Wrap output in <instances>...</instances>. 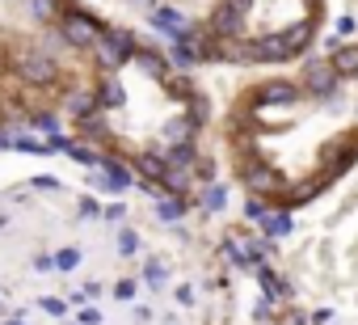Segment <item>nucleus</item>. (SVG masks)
I'll return each mask as SVG.
<instances>
[{"label": "nucleus", "mask_w": 358, "mask_h": 325, "mask_svg": "<svg viewBox=\"0 0 358 325\" xmlns=\"http://www.w3.org/2000/svg\"><path fill=\"white\" fill-rule=\"evenodd\" d=\"M0 291H5V287H0Z\"/></svg>", "instance_id": "7c9ffc66"}, {"label": "nucleus", "mask_w": 358, "mask_h": 325, "mask_svg": "<svg viewBox=\"0 0 358 325\" xmlns=\"http://www.w3.org/2000/svg\"><path fill=\"white\" fill-rule=\"evenodd\" d=\"M169 279H173V270H169V262H164V258H148V262H143V275H139V283H148L152 291H160Z\"/></svg>", "instance_id": "9b49d317"}, {"label": "nucleus", "mask_w": 358, "mask_h": 325, "mask_svg": "<svg viewBox=\"0 0 358 325\" xmlns=\"http://www.w3.org/2000/svg\"><path fill=\"white\" fill-rule=\"evenodd\" d=\"M228 203H232V186H228L224 178L199 191V216H207V220H211V216H224Z\"/></svg>", "instance_id": "423d86ee"}, {"label": "nucleus", "mask_w": 358, "mask_h": 325, "mask_svg": "<svg viewBox=\"0 0 358 325\" xmlns=\"http://www.w3.org/2000/svg\"><path fill=\"white\" fill-rule=\"evenodd\" d=\"M5 325H30V321H26V308H17V312H9V321H5Z\"/></svg>", "instance_id": "a878e982"}, {"label": "nucleus", "mask_w": 358, "mask_h": 325, "mask_svg": "<svg viewBox=\"0 0 358 325\" xmlns=\"http://www.w3.org/2000/svg\"><path fill=\"white\" fill-rule=\"evenodd\" d=\"M354 34H358V18H354V13H341L337 26H333V39L345 43V39H354Z\"/></svg>", "instance_id": "f3484780"}, {"label": "nucleus", "mask_w": 358, "mask_h": 325, "mask_svg": "<svg viewBox=\"0 0 358 325\" xmlns=\"http://www.w3.org/2000/svg\"><path fill=\"white\" fill-rule=\"evenodd\" d=\"M26 186H34L38 195H59V186H64V182H59L55 174H38V178H30Z\"/></svg>", "instance_id": "6ab92c4d"}, {"label": "nucleus", "mask_w": 358, "mask_h": 325, "mask_svg": "<svg viewBox=\"0 0 358 325\" xmlns=\"http://www.w3.org/2000/svg\"><path fill=\"white\" fill-rule=\"evenodd\" d=\"M97 170H101L106 182H110V195H127L131 186H139V178H135V170H131L127 156H101Z\"/></svg>", "instance_id": "39448f33"}, {"label": "nucleus", "mask_w": 358, "mask_h": 325, "mask_svg": "<svg viewBox=\"0 0 358 325\" xmlns=\"http://www.w3.org/2000/svg\"><path fill=\"white\" fill-rule=\"evenodd\" d=\"M106 291H110V287H106V283H101V279H89V283H85V287H80V296H85V304H97V300H101V296H106Z\"/></svg>", "instance_id": "5701e85b"}, {"label": "nucleus", "mask_w": 358, "mask_h": 325, "mask_svg": "<svg viewBox=\"0 0 358 325\" xmlns=\"http://www.w3.org/2000/svg\"><path fill=\"white\" fill-rule=\"evenodd\" d=\"M0 317H5V300H0Z\"/></svg>", "instance_id": "c756f323"}, {"label": "nucleus", "mask_w": 358, "mask_h": 325, "mask_svg": "<svg viewBox=\"0 0 358 325\" xmlns=\"http://www.w3.org/2000/svg\"><path fill=\"white\" fill-rule=\"evenodd\" d=\"M64 156H72V160H76V165H80V170H85V174H89V170H97V165H101V152H97V148H89V144H80V139H76V135H72V148H68V152H64Z\"/></svg>", "instance_id": "f8f14e48"}, {"label": "nucleus", "mask_w": 358, "mask_h": 325, "mask_svg": "<svg viewBox=\"0 0 358 325\" xmlns=\"http://www.w3.org/2000/svg\"><path fill=\"white\" fill-rule=\"evenodd\" d=\"M101 220H106V224H114V228H122V224H127V203H118V199H114V203H106Z\"/></svg>", "instance_id": "412c9836"}, {"label": "nucleus", "mask_w": 358, "mask_h": 325, "mask_svg": "<svg viewBox=\"0 0 358 325\" xmlns=\"http://www.w3.org/2000/svg\"><path fill=\"white\" fill-rule=\"evenodd\" d=\"M257 233H262L266 241H274V245H278L282 237H291V233H295V212L274 207V212H270V220H262V224H257Z\"/></svg>", "instance_id": "6e6552de"}, {"label": "nucleus", "mask_w": 358, "mask_h": 325, "mask_svg": "<svg viewBox=\"0 0 358 325\" xmlns=\"http://www.w3.org/2000/svg\"><path fill=\"white\" fill-rule=\"evenodd\" d=\"M22 9L38 30H51L59 22V13H64V0H22Z\"/></svg>", "instance_id": "0eeeda50"}, {"label": "nucleus", "mask_w": 358, "mask_h": 325, "mask_svg": "<svg viewBox=\"0 0 358 325\" xmlns=\"http://www.w3.org/2000/svg\"><path fill=\"white\" fill-rule=\"evenodd\" d=\"M270 212H274V203L270 199H262V195H245V220L257 228L262 220H270Z\"/></svg>", "instance_id": "ddd939ff"}, {"label": "nucleus", "mask_w": 358, "mask_h": 325, "mask_svg": "<svg viewBox=\"0 0 358 325\" xmlns=\"http://www.w3.org/2000/svg\"><path fill=\"white\" fill-rule=\"evenodd\" d=\"M148 26H152V34H160L164 43H173L177 34H182V30L190 26V18H186L182 9H177L173 0H160V5H156V9L148 13Z\"/></svg>", "instance_id": "7ed1b4c3"}, {"label": "nucleus", "mask_w": 358, "mask_h": 325, "mask_svg": "<svg viewBox=\"0 0 358 325\" xmlns=\"http://www.w3.org/2000/svg\"><path fill=\"white\" fill-rule=\"evenodd\" d=\"M9 64H13V43H0V85L9 81Z\"/></svg>", "instance_id": "b1692460"}, {"label": "nucleus", "mask_w": 358, "mask_h": 325, "mask_svg": "<svg viewBox=\"0 0 358 325\" xmlns=\"http://www.w3.org/2000/svg\"><path fill=\"white\" fill-rule=\"evenodd\" d=\"M76 212H80V220H101V212H106V207L85 191V195H76Z\"/></svg>", "instance_id": "dca6fc26"}, {"label": "nucleus", "mask_w": 358, "mask_h": 325, "mask_svg": "<svg viewBox=\"0 0 358 325\" xmlns=\"http://www.w3.org/2000/svg\"><path fill=\"white\" fill-rule=\"evenodd\" d=\"M324 60H329V68H333L345 85L358 81V39H345V43L329 39V43H324Z\"/></svg>", "instance_id": "f03ea898"}, {"label": "nucleus", "mask_w": 358, "mask_h": 325, "mask_svg": "<svg viewBox=\"0 0 358 325\" xmlns=\"http://www.w3.org/2000/svg\"><path fill=\"white\" fill-rule=\"evenodd\" d=\"M127 5H139V9H148V13H152V9L160 5V0H127Z\"/></svg>", "instance_id": "cd10ccee"}, {"label": "nucleus", "mask_w": 358, "mask_h": 325, "mask_svg": "<svg viewBox=\"0 0 358 325\" xmlns=\"http://www.w3.org/2000/svg\"><path fill=\"white\" fill-rule=\"evenodd\" d=\"M51 258H55V275H72V270L80 266L85 249H80V245H64V249H55Z\"/></svg>", "instance_id": "4468645a"}, {"label": "nucleus", "mask_w": 358, "mask_h": 325, "mask_svg": "<svg viewBox=\"0 0 358 325\" xmlns=\"http://www.w3.org/2000/svg\"><path fill=\"white\" fill-rule=\"evenodd\" d=\"M253 279H257V296L274 300L278 308H282V304H295V287H291V279H287V275H282L274 262L257 266V270H253Z\"/></svg>", "instance_id": "f257e3e1"}, {"label": "nucleus", "mask_w": 358, "mask_h": 325, "mask_svg": "<svg viewBox=\"0 0 358 325\" xmlns=\"http://www.w3.org/2000/svg\"><path fill=\"white\" fill-rule=\"evenodd\" d=\"M30 266H34V270H55V258H51V254H34Z\"/></svg>", "instance_id": "393cba45"}, {"label": "nucleus", "mask_w": 358, "mask_h": 325, "mask_svg": "<svg viewBox=\"0 0 358 325\" xmlns=\"http://www.w3.org/2000/svg\"><path fill=\"white\" fill-rule=\"evenodd\" d=\"M139 287H143L139 279H131V275H122V279H114V283H110V296H114L118 304H135V296H139Z\"/></svg>", "instance_id": "2eb2a0df"}, {"label": "nucleus", "mask_w": 358, "mask_h": 325, "mask_svg": "<svg viewBox=\"0 0 358 325\" xmlns=\"http://www.w3.org/2000/svg\"><path fill=\"white\" fill-rule=\"evenodd\" d=\"M5 228H9V216H5V212H0V233H5Z\"/></svg>", "instance_id": "c85d7f7f"}, {"label": "nucleus", "mask_w": 358, "mask_h": 325, "mask_svg": "<svg viewBox=\"0 0 358 325\" xmlns=\"http://www.w3.org/2000/svg\"><path fill=\"white\" fill-rule=\"evenodd\" d=\"M72 321H76V325H101L106 317H101V308H97V304H80V312H76Z\"/></svg>", "instance_id": "4be33fe9"}, {"label": "nucleus", "mask_w": 358, "mask_h": 325, "mask_svg": "<svg viewBox=\"0 0 358 325\" xmlns=\"http://www.w3.org/2000/svg\"><path fill=\"white\" fill-rule=\"evenodd\" d=\"M135 321H139V325H148V321H152V308H143V304H139V308H135Z\"/></svg>", "instance_id": "bb28decb"}, {"label": "nucleus", "mask_w": 358, "mask_h": 325, "mask_svg": "<svg viewBox=\"0 0 358 325\" xmlns=\"http://www.w3.org/2000/svg\"><path fill=\"white\" fill-rule=\"evenodd\" d=\"M13 152H26V156H51V144H47L43 135H34V131L17 127V135H13Z\"/></svg>", "instance_id": "1a4fd4ad"}, {"label": "nucleus", "mask_w": 358, "mask_h": 325, "mask_svg": "<svg viewBox=\"0 0 358 325\" xmlns=\"http://www.w3.org/2000/svg\"><path fill=\"white\" fill-rule=\"evenodd\" d=\"M173 300L182 304V308H190V304H199V287L186 279V283H173Z\"/></svg>", "instance_id": "a211bd4d"}, {"label": "nucleus", "mask_w": 358, "mask_h": 325, "mask_svg": "<svg viewBox=\"0 0 358 325\" xmlns=\"http://www.w3.org/2000/svg\"><path fill=\"white\" fill-rule=\"evenodd\" d=\"M190 212H199V199H173V195L152 199V216H156L164 228H177L182 220H190Z\"/></svg>", "instance_id": "20e7f679"}, {"label": "nucleus", "mask_w": 358, "mask_h": 325, "mask_svg": "<svg viewBox=\"0 0 358 325\" xmlns=\"http://www.w3.org/2000/svg\"><path fill=\"white\" fill-rule=\"evenodd\" d=\"M114 249H118V258H139V249H143L139 228H135V224H122L118 237H114Z\"/></svg>", "instance_id": "9d476101"}, {"label": "nucleus", "mask_w": 358, "mask_h": 325, "mask_svg": "<svg viewBox=\"0 0 358 325\" xmlns=\"http://www.w3.org/2000/svg\"><path fill=\"white\" fill-rule=\"evenodd\" d=\"M38 308H43L47 317H55V321H59V317H68V308H72V304H68V300H59V296H43V300H38Z\"/></svg>", "instance_id": "aec40b11"}]
</instances>
